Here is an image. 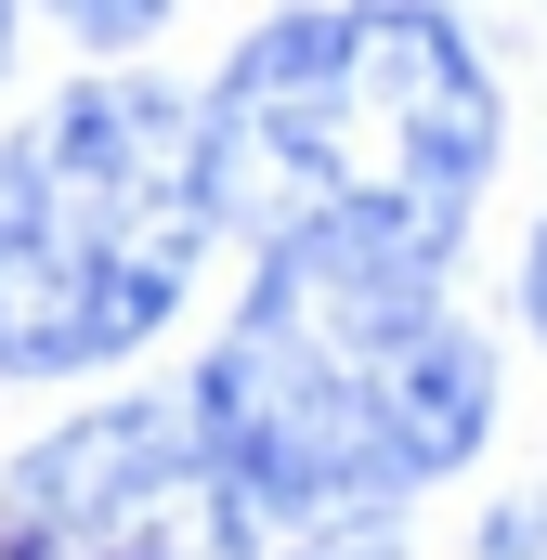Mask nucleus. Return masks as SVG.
Returning <instances> with one entry per match:
<instances>
[{"mask_svg":"<svg viewBox=\"0 0 547 560\" xmlns=\"http://www.w3.org/2000/svg\"><path fill=\"white\" fill-rule=\"evenodd\" d=\"M66 39H92V52H143L156 26H170V0H39Z\"/></svg>","mask_w":547,"mask_h":560,"instance_id":"obj_5","label":"nucleus"},{"mask_svg":"<svg viewBox=\"0 0 547 560\" xmlns=\"http://www.w3.org/2000/svg\"><path fill=\"white\" fill-rule=\"evenodd\" d=\"M0 52H13V0H0Z\"/></svg>","mask_w":547,"mask_h":560,"instance_id":"obj_7","label":"nucleus"},{"mask_svg":"<svg viewBox=\"0 0 547 560\" xmlns=\"http://www.w3.org/2000/svg\"><path fill=\"white\" fill-rule=\"evenodd\" d=\"M183 418L274 509H405L496 430V352L430 261L287 235L183 378Z\"/></svg>","mask_w":547,"mask_h":560,"instance_id":"obj_2","label":"nucleus"},{"mask_svg":"<svg viewBox=\"0 0 547 560\" xmlns=\"http://www.w3.org/2000/svg\"><path fill=\"white\" fill-rule=\"evenodd\" d=\"M522 313H535V339H547V222H535V261H522Z\"/></svg>","mask_w":547,"mask_h":560,"instance_id":"obj_6","label":"nucleus"},{"mask_svg":"<svg viewBox=\"0 0 547 560\" xmlns=\"http://www.w3.org/2000/svg\"><path fill=\"white\" fill-rule=\"evenodd\" d=\"M209 156L170 79H79L0 143V378L143 352L209 261Z\"/></svg>","mask_w":547,"mask_h":560,"instance_id":"obj_3","label":"nucleus"},{"mask_svg":"<svg viewBox=\"0 0 547 560\" xmlns=\"http://www.w3.org/2000/svg\"><path fill=\"white\" fill-rule=\"evenodd\" d=\"M196 156L209 222L248 248L339 235L443 275L496 183V66L443 0H313L209 79Z\"/></svg>","mask_w":547,"mask_h":560,"instance_id":"obj_1","label":"nucleus"},{"mask_svg":"<svg viewBox=\"0 0 547 560\" xmlns=\"http://www.w3.org/2000/svg\"><path fill=\"white\" fill-rule=\"evenodd\" d=\"M0 560H405V535L392 509H274L209 456L183 392H143L13 456Z\"/></svg>","mask_w":547,"mask_h":560,"instance_id":"obj_4","label":"nucleus"}]
</instances>
